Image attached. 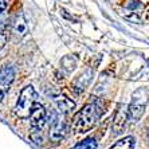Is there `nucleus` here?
Masks as SVG:
<instances>
[{
    "mask_svg": "<svg viewBox=\"0 0 149 149\" xmlns=\"http://www.w3.org/2000/svg\"><path fill=\"white\" fill-rule=\"evenodd\" d=\"M14 78H15L14 67L7 66V65L0 67V102L3 101L4 95L7 94Z\"/></svg>",
    "mask_w": 149,
    "mask_h": 149,
    "instance_id": "obj_6",
    "label": "nucleus"
},
{
    "mask_svg": "<svg viewBox=\"0 0 149 149\" xmlns=\"http://www.w3.org/2000/svg\"><path fill=\"white\" fill-rule=\"evenodd\" d=\"M47 122V111L40 104H35L30 114V125H31V139L36 144L42 142V130Z\"/></svg>",
    "mask_w": 149,
    "mask_h": 149,
    "instance_id": "obj_4",
    "label": "nucleus"
},
{
    "mask_svg": "<svg viewBox=\"0 0 149 149\" xmlns=\"http://www.w3.org/2000/svg\"><path fill=\"white\" fill-rule=\"evenodd\" d=\"M7 43V24L3 19H0V50Z\"/></svg>",
    "mask_w": 149,
    "mask_h": 149,
    "instance_id": "obj_14",
    "label": "nucleus"
},
{
    "mask_svg": "<svg viewBox=\"0 0 149 149\" xmlns=\"http://www.w3.org/2000/svg\"><path fill=\"white\" fill-rule=\"evenodd\" d=\"M38 94L35 91V89L28 85L26 86L23 90L19 94V98H17L16 106H15V113H16L17 117L20 118H28L32 111V108L35 105V101H36Z\"/></svg>",
    "mask_w": 149,
    "mask_h": 149,
    "instance_id": "obj_3",
    "label": "nucleus"
},
{
    "mask_svg": "<svg viewBox=\"0 0 149 149\" xmlns=\"http://www.w3.org/2000/svg\"><path fill=\"white\" fill-rule=\"evenodd\" d=\"M91 77H93V70H86L83 71L75 81H74L73 89L77 91V93H81L89 86V83L91 82Z\"/></svg>",
    "mask_w": 149,
    "mask_h": 149,
    "instance_id": "obj_8",
    "label": "nucleus"
},
{
    "mask_svg": "<svg viewBox=\"0 0 149 149\" xmlns=\"http://www.w3.org/2000/svg\"><path fill=\"white\" fill-rule=\"evenodd\" d=\"M148 140H149V126H148Z\"/></svg>",
    "mask_w": 149,
    "mask_h": 149,
    "instance_id": "obj_16",
    "label": "nucleus"
},
{
    "mask_svg": "<svg viewBox=\"0 0 149 149\" xmlns=\"http://www.w3.org/2000/svg\"><path fill=\"white\" fill-rule=\"evenodd\" d=\"M61 67H62L63 70H65V73H71V71H74L77 67V59L75 56L73 55H66L65 58H62V61H61Z\"/></svg>",
    "mask_w": 149,
    "mask_h": 149,
    "instance_id": "obj_11",
    "label": "nucleus"
},
{
    "mask_svg": "<svg viewBox=\"0 0 149 149\" xmlns=\"http://www.w3.org/2000/svg\"><path fill=\"white\" fill-rule=\"evenodd\" d=\"M67 134V125L63 121L61 116L56 113L52 114V120L50 121V139L54 141H61Z\"/></svg>",
    "mask_w": 149,
    "mask_h": 149,
    "instance_id": "obj_5",
    "label": "nucleus"
},
{
    "mask_svg": "<svg viewBox=\"0 0 149 149\" xmlns=\"http://www.w3.org/2000/svg\"><path fill=\"white\" fill-rule=\"evenodd\" d=\"M8 6V0H0V14L3 12Z\"/></svg>",
    "mask_w": 149,
    "mask_h": 149,
    "instance_id": "obj_15",
    "label": "nucleus"
},
{
    "mask_svg": "<svg viewBox=\"0 0 149 149\" xmlns=\"http://www.w3.org/2000/svg\"><path fill=\"white\" fill-rule=\"evenodd\" d=\"M71 149H97V140L94 137H87V139L79 141L78 144H75Z\"/></svg>",
    "mask_w": 149,
    "mask_h": 149,
    "instance_id": "obj_13",
    "label": "nucleus"
},
{
    "mask_svg": "<svg viewBox=\"0 0 149 149\" xmlns=\"http://www.w3.org/2000/svg\"><path fill=\"white\" fill-rule=\"evenodd\" d=\"M104 113V102L100 98H93L87 102L74 117L73 129L77 133H85L90 130L98 122Z\"/></svg>",
    "mask_w": 149,
    "mask_h": 149,
    "instance_id": "obj_1",
    "label": "nucleus"
},
{
    "mask_svg": "<svg viewBox=\"0 0 149 149\" xmlns=\"http://www.w3.org/2000/svg\"><path fill=\"white\" fill-rule=\"evenodd\" d=\"M148 65H149V61H148Z\"/></svg>",
    "mask_w": 149,
    "mask_h": 149,
    "instance_id": "obj_17",
    "label": "nucleus"
},
{
    "mask_svg": "<svg viewBox=\"0 0 149 149\" xmlns=\"http://www.w3.org/2000/svg\"><path fill=\"white\" fill-rule=\"evenodd\" d=\"M128 120H129L128 106H125V105H121V106L118 108V110H117V113H116V116H114V122H113V133H114V134H118V133H121Z\"/></svg>",
    "mask_w": 149,
    "mask_h": 149,
    "instance_id": "obj_7",
    "label": "nucleus"
},
{
    "mask_svg": "<svg viewBox=\"0 0 149 149\" xmlns=\"http://www.w3.org/2000/svg\"><path fill=\"white\" fill-rule=\"evenodd\" d=\"M134 145H136L134 139L132 136H128V137L117 141L110 149H134Z\"/></svg>",
    "mask_w": 149,
    "mask_h": 149,
    "instance_id": "obj_12",
    "label": "nucleus"
},
{
    "mask_svg": "<svg viewBox=\"0 0 149 149\" xmlns=\"http://www.w3.org/2000/svg\"><path fill=\"white\" fill-rule=\"evenodd\" d=\"M12 31L16 36L22 38V36H24V34L27 32V22H26L24 16L23 15H17L16 19H15L14 24H12Z\"/></svg>",
    "mask_w": 149,
    "mask_h": 149,
    "instance_id": "obj_10",
    "label": "nucleus"
},
{
    "mask_svg": "<svg viewBox=\"0 0 149 149\" xmlns=\"http://www.w3.org/2000/svg\"><path fill=\"white\" fill-rule=\"evenodd\" d=\"M54 101H55L59 111H62V113H69V111H71L74 108H75L74 101L67 98L66 95H56V97L54 98Z\"/></svg>",
    "mask_w": 149,
    "mask_h": 149,
    "instance_id": "obj_9",
    "label": "nucleus"
},
{
    "mask_svg": "<svg viewBox=\"0 0 149 149\" xmlns=\"http://www.w3.org/2000/svg\"><path fill=\"white\" fill-rule=\"evenodd\" d=\"M149 101V91L145 87H140L133 93L132 101L128 106V114L130 121H139L145 113V108Z\"/></svg>",
    "mask_w": 149,
    "mask_h": 149,
    "instance_id": "obj_2",
    "label": "nucleus"
}]
</instances>
